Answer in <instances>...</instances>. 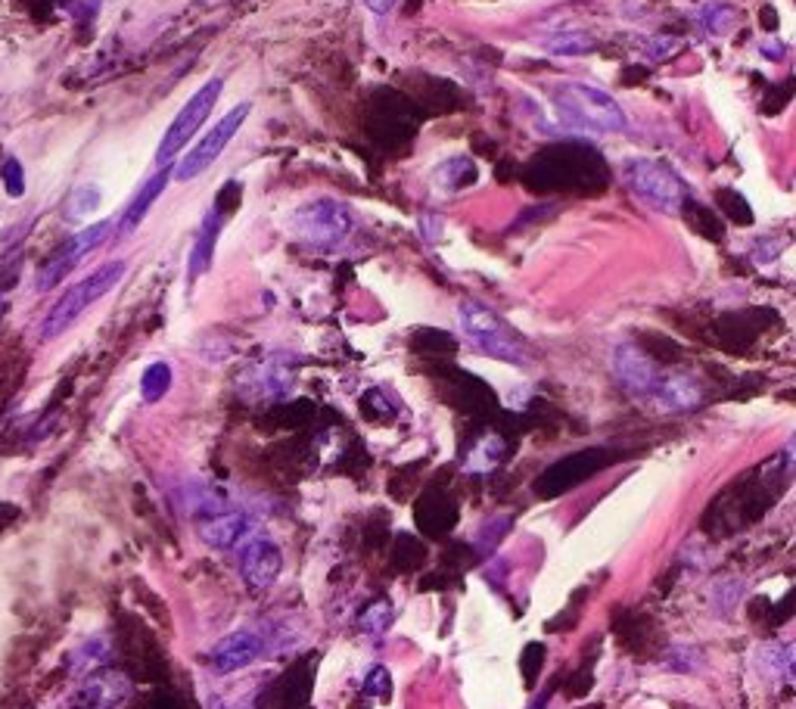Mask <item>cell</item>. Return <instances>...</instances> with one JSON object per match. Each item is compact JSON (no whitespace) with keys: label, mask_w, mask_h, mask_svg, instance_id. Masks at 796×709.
Masks as SVG:
<instances>
[{"label":"cell","mask_w":796,"mask_h":709,"mask_svg":"<svg viewBox=\"0 0 796 709\" xmlns=\"http://www.w3.org/2000/svg\"><path fill=\"white\" fill-rule=\"evenodd\" d=\"M368 694H380V697L390 694V676H386V669L376 666L371 676H368Z\"/></svg>","instance_id":"28"},{"label":"cell","mask_w":796,"mask_h":709,"mask_svg":"<svg viewBox=\"0 0 796 709\" xmlns=\"http://www.w3.org/2000/svg\"><path fill=\"white\" fill-rule=\"evenodd\" d=\"M100 203H103L100 187L85 184L72 193V205H68V212H72V219H87L91 212H97V209H100Z\"/></svg>","instance_id":"21"},{"label":"cell","mask_w":796,"mask_h":709,"mask_svg":"<svg viewBox=\"0 0 796 709\" xmlns=\"http://www.w3.org/2000/svg\"><path fill=\"white\" fill-rule=\"evenodd\" d=\"M131 697L128 678L119 673H94L78 681L63 700V709H121Z\"/></svg>","instance_id":"10"},{"label":"cell","mask_w":796,"mask_h":709,"mask_svg":"<svg viewBox=\"0 0 796 709\" xmlns=\"http://www.w3.org/2000/svg\"><path fill=\"white\" fill-rule=\"evenodd\" d=\"M542 51L554 53V56H585L594 51V41L585 32H554L542 41Z\"/></svg>","instance_id":"19"},{"label":"cell","mask_w":796,"mask_h":709,"mask_svg":"<svg viewBox=\"0 0 796 709\" xmlns=\"http://www.w3.org/2000/svg\"><path fill=\"white\" fill-rule=\"evenodd\" d=\"M623 178H626L628 190L654 212L676 215L678 209L684 205L681 178L657 159H628L623 166Z\"/></svg>","instance_id":"6"},{"label":"cell","mask_w":796,"mask_h":709,"mask_svg":"<svg viewBox=\"0 0 796 709\" xmlns=\"http://www.w3.org/2000/svg\"><path fill=\"white\" fill-rule=\"evenodd\" d=\"M171 169L174 166H162V169L156 171L153 178L147 181V184L140 187L135 193V200L131 203L125 205V212H121V219L116 221V234L119 236H128V234H135L137 227L144 224V219L150 215V209L156 205V200L162 197V190L169 187L171 181Z\"/></svg>","instance_id":"15"},{"label":"cell","mask_w":796,"mask_h":709,"mask_svg":"<svg viewBox=\"0 0 796 709\" xmlns=\"http://www.w3.org/2000/svg\"><path fill=\"white\" fill-rule=\"evenodd\" d=\"M392 623V604L383 597V601H376L371 607L364 610V616H361V628L368 632V635H383Z\"/></svg>","instance_id":"22"},{"label":"cell","mask_w":796,"mask_h":709,"mask_svg":"<svg viewBox=\"0 0 796 709\" xmlns=\"http://www.w3.org/2000/svg\"><path fill=\"white\" fill-rule=\"evenodd\" d=\"M426 551L417 544V541L411 539V536H399V548H395V563L402 567V570H411L417 560H424Z\"/></svg>","instance_id":"24"},{"label":"cell","mask_w":796,"mask_h":709,"mask_svg":"<svg viewBox=\"0 0 796 709\" xmlns=\"http://www.w3.org/2000/svg\"><path fill=\"white\" fill-rule=\"evenodd\" d=\"M125 271H128V262L113 258V262H106L100 268L91 271L78 284H72V287L51 305V311L44 315V321H41V339L63 337L68 327L78 324V318L85 315L87 308H94L103 296H109L113 289L119 287Z\"/></svg>","instance_id":"2"},{"label":"cell","mask_w":796,"mask_h":709,"mask_svg":"<svg viewBox=\"0 0 796 709\" xmlns=\"http://www.w3.org/2000/svg\"><path fill=\"white\" fill-rule=\"evenodd\" d=\"M19 277V258L17 262H0V315L7 308V289L17 284Z\"/></svg>","instance_id":"27"},{"label":"cell","mask_w":796,"mask_h":709,"mask_svg":"<svg viewBox=\"0 0 796 709\" xmlns=\"http://www.w3.org/2000/svg\"><path fill=\"white\" fill-rule=\"evenodd\" d=\"M731 19H734V13H731L729 7H722V3H712V7L703 10V25H707V32L712 34L729 32Z\"/></svg>","instance_id":"23"},{"label":"cell","mask_w":796,"mask_h":709,"mask_svg":"<svg viewBox=\"0 0 796 709\" xmlns=\"http://www.w3.org/2000/svg\"><path fill=\"white\" fill-rule=\"evenodd\" d=\"M250 109H253L250 103H237L212 131H205V135L200 137V144H193V147L184 152V159L171 169V178H174V181H193V178H200L203 171H209V166L219 159L221 152L227 150V144L234 140V135L243 128V121L250 118Z\"/></svg>","instance_id":"7"},{"label":"cell","mask_w":796,"mask_h":709,"mask_svg":"<svg viewBox=\"0 0 796 709\" xmlns=\"http://www.w3.org/2000/svg\"><path fill=\"white\" fill-rule=\"evenodd\" d=\"M458 324L460 334L467 337V342L479 354L505 361V364H529V352H526L523 339L517 337L508 324L482 303L464 299L458 305Z\"/></svg>","instance_id":"3"},{"label":"cell","mask_w":796,"mask_h":709,"mask_svg":"<svg viewBox=\"0 0 796 709\" xmlns=\"http://www.w3.org/2000/svg\"><path fill=\"white\" fill-rule=\"evenodd\" d=\"M700 399H703V387L697 377L684 371H666L660 389L650 402L660 405L662 411H688V408L700 405Z\"/></svg>","instance_id":"16"},{"label":"cell","mask_w":796,"mask_h":709,"mask_svg":"<svg viewBox=\"0 0 796 709\" xmlns=\"http://www.w3.org/2000/svg\"><path fill=\"white\" fill-rule=\"evenodd\" d=\"M355 231V212L342 200L315 197L293 212V234L315 250H337Z\"/></svg>","instance_id":"4"},{"label":"cell","mask_w":796,"mask_h":709,"mask_svg":"<svg viewBox=\"0 0 796 709\" xmlns=\"http://www.w3.org/2000/svg\"><path fill=\"white\" fill-rule=\"evenodd\" d=\"M265 654V638L258 632H234L227 638H221L212 650H209V669L219 673V676H231V673H240L246 666H253L255 659Z\"/></svg>","instance_id":"14"},{"label":"cell","mask_w":796,"mask_h":709,"mask_svg":"<svg viewBox=\"0 0 796 709\" xmlns=\"http://www.w3.org/2000/svg\"><path fill=\"white\" fill-rule=\"evenodd\" d=\"M113 231H116V221H94V224H87L85 231L68 236L66 243L34 274V289H38V293H47V289L56 287L66 274H72V268H75L85 255H91L97 246H103Z\"/></svg>","instance_id":"8"},{"label":"cell","mask_w":796,"mask_h":709,"mask_svg":"<svg viewBox=\"0 0 796 709\" xmlns=\"http://www.w3.org/2000/svg\"><path fill=\"white\" fill-rule=\"evenodd\" d=\"M221 224H224V219H221L219 209H209V212H205V219L200 221V231H197L193 250H190V265H187V271H190V281H197V277L205 274L209 265H212V255H215V243H219Z\"/></svg>","instance_id":"17"},{"label":"cell","mask_w":796,"mask_h":709,"mask_svg":"<svg viewBox=\"0 0 796 709\" xmlns=\"http://www.w3.org/2000/svg\"><path fill=\"white\" fill-rule=\"evenodd\" d=\"M171 368L166 364V361H153L147 371H144V377H140V395H144V402H159V399H166L169 395V389H171Z\"/></svg>","instance_id":"20"},{"label":"cell","mask_w":796,"mask_h":709,"mask_svg":"<svg viewBox=\"0 0 796 709\" xmlns=\"http://www.w3.org/2000/svg\"><path fill=\"white\" fill-rule=\"evenodd\" d=\"M221 91H224V82H221V78H209V82L181 106V113L171 118V125L166 128L162 140H159V150H156V166H159V169H162V166H174V159L190 147L193 137L200 135V128L209 121L215 103H219Z\"/></svg>","instance_id":"5"},{"label":"cell","mask_w":796,"mask_h":709,"mask_svg":"<svg viewBox=\"0 0 796 709\" xmlns=\"http://www.w3.org/2000/svg\"><path fill=\"white\" fill-rule=\"evenodd\" d=\"M551 106L558 109L560 121L576 131L619 135L628 128V116L619 100L585 82H560L551 87Z\"/></svg>","instance_id":"1"},{"label":"cell","mask_w":796,"mask_h":709,"mask_svg":"<svg viewBox=\"0 0 796 709\" xmlns=\"http://www.w3.org/2000/svg\"><path fill=\"white\" fill-rule=\"evenodd\" d=\"M601 464H604V452H579L573 457H563L535 479V495L558 498L563 491L576 489L579 483H585L594 470H601Z\"/></svg>","instance_id":"12"},{"label":"cell","mask_w":796,"mask_h":709,"mask_svg":"<svg viewBox=\"0 0 796 709\" xmlns=\"http://www.w3.org/2000/svg\"><path fill=\"white\" fill-rule=\"evenodd\" d=\"M197 529H200V539H203L209 548H215V551L243 548V544L255 539V532H258V526H255V520L246 510H215V514H205Z\"/></svg>","instance_id":"11"},{"label":"cell","mask_w":796,"mask_h":709,"mask_svg":"<svg viewBox=\"0 0 796 709\" xmlns=\"http://www.w3.org/2000/svg\"><path fill=\"white\" fill-rule=\"evenodd\" d=\"M284 570V554L274 541L255 536L240 548V575L250 589H272Z\"/></svg>","instance_id":"13"},{"label":"cell","mask_w":796,"mask_h":709,"mask_svg":"<svg viewBox=\"0 0 796 709\" xmlns=\"http://www.w3.org/2000/svg\"><path fill=\"white\" fill-rule=\"evenodd\" d=\"M613 377L619 380V387L638 395V399H654L662 383V368L654 361V354H647L635 342H619L611 354Z\"/></svg>","instance_id":"9"},{"label":"cell","mask_w":796,"mask_h":709,"mask_svg":"<svg viewBox=\"0 0 796 709\" xmlns=\"http://www.w3.org/2000/svg\"><path fill=\"white\" fill-rule=\"evenodd\" d=\"M542 657H544V644L539 642H532V644H526V650H523V676L526 681L532 685L535 678H539V669H542Z\"/></svg>","instance_id":"25"},{"label":"cell","mask_w":796,"mask_h":709,"mask_svg":"<svg viewBox=\"0 0 796 709\" xmlns=\"http://www.w3.org/2000/svg\"><path fill=\"white\" fill-rule=\"evenodd\" d=\"M395 3H399V0H364V7H368L371 13H376V17H386Z\"/></svg>","instance_id":"29"},{"label":"cell","mask_w":796,"mask_h":709,"mask_svg":"<svg viewBox=\"0 0 796 709\" xmlns=\"http://www.w3.org/2000/svg\"><path fill=\"white\" fill-rule=\"evenodd\" d=\"M3 181H7L10 197H22V190H25V178H22V166H19L17 159H7V166H3Z\"/></svg>","instance_id":"26"},{"label":"cell","mask_w":796,"mask_h":709,"mask_svg":"<svg viewBox=\"0 0 796 709\" xmlns=\"http://www.w3.org/2000/svg\"><path fill=\"white\" fill-rule=\"evenodd\" d=\"M455 523H458L455 505L448 498H442L439 491H429L417 505V526L424 529L426 536H445L448 529H455Z\"/></svg>","instance_id":"18"}]
</instances>
